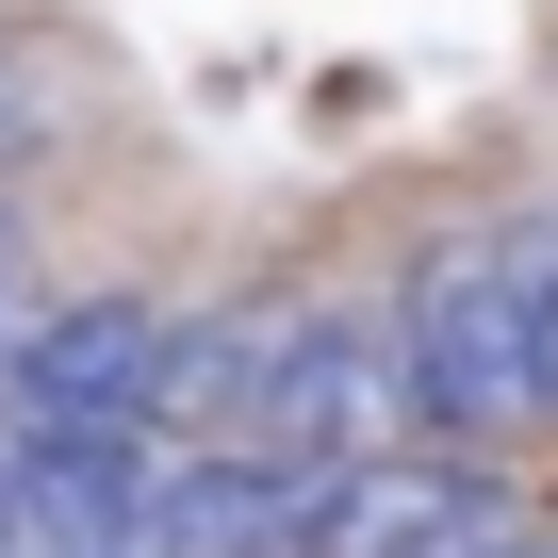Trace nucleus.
<instances>
[{"label":"nucleus","instance_id":"4","mask_svg":"<svg viewBox=\"0 0 558 558\" xmlns=\"http://www.w3.org/2000/svg\"><path fill=\"white\" fill-rule=\"evenodd\" d=\"M525 509L493 493V460H460V444H378V460H329L313 476V525H296V558H476V542H509Z\"/></svg>","mask_w":558,"mask_h":558},{"label":"nucleus","instance_id":"5","mask_svg":"<svg viewBox=\"0 0 558 558\" xmlns=\"http://www.w3.org/2000/svg\"><path fill=\"white\" fill-rule=\"evenodd\" d=\"M246 444H279V460H378V444H427L411 427V345H395V313H296V345H279V395H263V427Z\"/></svg>","mask_w":558,"mask_h":558},{"label":"nucleus","instance_id":"1","mask_svg":"<svg viewBox=\"0 0 558 558\" xmlns=\"http://www.w3.org/2000/svg\"><path fill=\"white\" fill-rule=\"evenodd\" d=\"M395 345H411V427L493 460L542 427V378H525V214L509 230H444L411 279H395Z\"/></svg>","mask_w":558,"mask_h":558},{"label":"nucleus","instance_id":"7","mask_svg":"<svg viewBox=\"0 0 558 558\" xmlns=\"http://www.w3.org/2000/svg\"><path fill=\"white\" fill-rule=\"evenodd\" d=\"M525 378H542V427H558V214H525Z\"/></svg>","mask_w":558,"mask_h":558},{"label":"nucleus","instance_id":"8","mask_svg":"<svg viewBox=\"0 0 558 558\" xmlns=\"http://www.w3.org/2000/svg\"><path fill=\"white\" fill-rule=\"evenodd\" d=\"M34 132H50V116H34V83L0 66V197H17V165H34Z\"/></svg>","mask_w":558,"mask_h":558},{"label":"nucleus","instance_id":"6","mask_svg":"<svg viewBox=\"0 0 558 558\" xmlns=\"http://www.w3.org/2000/svg\"><path fill=\"white\" fill-rule=\"evenodd\" d=\"M296 525H313V460L181 444V558H296Z\"/></svg>","mask_w":558,"mask_h":558},{"label":"nucleus","instance_id":"9","mask_svg":"<svg viewBox=\"0 0 558 558\" xmlns=\"http://www.w3.org/2000/svg\"><path fill=\"white\" fill-rule=\"evenodd\" d=\"M34 313H17V197H0V345H17Z\"/></svg>","mask_w":558,"mask_h":558},{"label":"nucleus","instance_id":"2","mask_svg":"<svg viewBox=\"0 0 558 558\" xmlns=\"http://www.w3.org/2000/svg\"><path fill=\"white\" fill-rule=\"evenodd\" d=\"M0 460H17L34 558H181V444L165 427H50V444L0 427Z\"/></svg>","mask_w":558,"mask_h":558},{"label":"nucleus","instance_id":"3","mask_svg":"<svg viewBox=\"0 0 558 558\" xmlns=\"http://www.w3.org/2000/svg\"><path fill=\"white\" fill-rule=\"evenodd\" d=\"M165 329L148 296H66L0 345V427L50 444V427H165Z\"/></svg>","mask_w":558,"mask_h":558}]
</instances>
